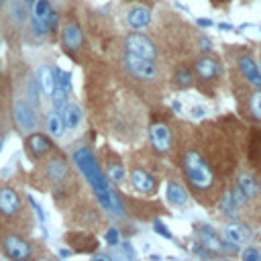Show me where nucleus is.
Here are the masks:
<instances>
[{"label": "nucleus", "mask_w": 261, "mask_h": 261, "mask_svg": "<svg viewBox=\"0 0 261 261\" xmlns=\"http://www.w3.org/2000/svg\"><path fill=\"white\" fill-rule=\"evenodd\" d=\"M69 159H71V165L82 173V177L90 186L92 196L96 198L98 206L106 214H110L114 218H126V208H124L122 196L106 179V175L102 171V165H100L98 155L94 153V149L88 143L80 141V143H75L69 149Z\"/></svg>", "instance_id": "f257e3e1"}, {"label": "nucleus", "mask_w": 261, "mask_h": 261, "mask_svg": "<svg viewBox=\"0 0 261 261\" xmlns=\"http://www.w3.org/2000/svg\"><path fill=\"white\" fill-rule=\"evenodd\" d=\"M73 179V165L59 149H55L41 163H37L35 171L31 173V184L39 190H51L55 200L63 194L69 196V190H75Z\"/></svg>", "instance_id": "f03ea898"}, {"label": "nucleus", "mask_w": 261, "mask_h": 261, "mask_svg": "<svg viewBox=\"0 0 261 261\" xmlns=\"http://www.w3.org/2000/svg\"><path fill=\"white\" fill-rule=\"evenodd\" d=\"M179 165H181V171L186 175V181L190 184V188L198 194H208L214 184H216V177H214V171L208 163V159L198 151V149H192V147H186L181 151V157H179Z\"/></svg>", "instance_id": "7ed1b4c3"}, {"label": "nucleus", "mask_w": 261, "mask_h": 261, "mask_svg": "<svg viewBox=\"0 0 261 261\" xmlns=\"http://www.w3.org/2000/svg\"><path fill=\"white\" fill-rule=\"evenodd\" d=\"M0 253L8 261H37L43 253V247L22 232L0 228Z\"/></svg>", "instance_id": "20e7f679"}, {"label": "nucleus", "mask_w": 261, "mask_h": 261, "mask_svg": "<svg viewBox=\"0 0 261 261\" xmlns=\"http://www.w3.org/2000/svg\"><path fill=\"white\" fill-rule=\"evenodd\" d=\"M59 41H61L63 53H65L69 59L82 63V57H84V53L88 51V45H86V31H84L80 18H77L73 12H67V14L61 18Z\"/></svg>", "instance_id": "39448f33"}, {"label": "nucleus", "mask_w": 261, "mask_h": 261, "mask_svg": "<svg viewBox=\"0 0 261 261\" xmlns=\"http://www.w3.org/2000/svg\"><path fill=\"white\" fill-rule=\"evenodd\" d=\"M126 177H128L133 190L143 196H155L159 192V175L153 171L151 163L147 165L141 151H135L133 155H128Z\"/></svg>", "instance_id": "423d86ee"}, {"label": "nucleus", "mask_w": 261, "mask_h": 261, "mask_svg": "<svg viewBox=\"0 0 261 261\" xmlns=\"http://www.w3.org/2000/svg\"><path fill=\"white\" fill-rule=\"evenodd\" d=\"M0 220L8 222V224L29 222L27 196L16 186H12L8 181L0 184Z\"/></svg>", "instance_id": "0eeeda50"}, {"label": "nucleus", "mask_w": 261, "mask_h": 261, "mask_svg": "<svg viewBox=\"0 0 261 261\" xmlns=\"http://www.w3.org/2000/svg\"><path fill=\"white\" fill-rule=\"evenodd\" d=\"M118 65L120 69L124 71L126 75V82H135V84H149V86H155L159 80H161V71H159V65L157 61H149V59H141V57H135L126 51H120V57H118Z\"/></svg>", "instance_id": "6e6552de"}, {"label": "nucleus", "mask_w": 261, "mask_h": 261, "mask_svg": "<svg viewBox=\"0 0 261 261\" xmlns=\"http://www.w3.org/2000/svg\"><path fill=\"white\" fill-rule=\"evenodd\" d=\"M10 118H12L14 128L22 137L35 133L37 126H39V122H41L39 110L24 96H20V94H14L12 96V102H10Z\"/></svg>", "instance_id": "1a4fd4ad"}, {"label": "nucleus", "mask_w": 261, "mask_h": 261, "mask_svg": "<svg viewBox=\"0 0 261 261\" xmlns=\"http://www.w3.org/2000/svg\"><path fill=\"white\" fill-rule=\"evenodd\" d=\"M149 147L157 155H169L173 149V130L169 122L163 116H157V112L149 114Z\"/></svg>", "instance_id": "9d476101"}, {"label": "nucleus", "mask_w": 261, "mask_h": 261, "mask_svg": "<svg viewBox=\"0 0 261 261\" xmlns=\"http://www.w3.org/2000/svg\"><path fill=\"white\" fill-rule=\"evenodd\" d=\"M194 234H196V241L200 243V245H204L210 253H214V255H237V253H241V247H237V245H230L228 241H224V237L216 230V228H212L210 224H204V222H196L194 224Z\"/></svg>", "instance_id": "9b49d317"}, {"label": "nucleus", "mask_w": 261, "mask_h": 261, "mask_svg": "<svg viewBox=\"0 0 261 261\" xmlns=\"http://www.w3.org/2000/svg\"><path fill=\"white\" fill-rule=\"evenodd\" d=\"M98 161L102 165V171H104L106 179L114 188H120V186H124L128 181V177H126V165H124L122 157L110 145H102L98 149Z\"/></svg>", "instance_id": "f8f14e48"}, {"label": "nucleus", "mask_w": 261, "mask_h": 261, "mask_svg": "<svg viewBox=\"0 0 261 261\" xmlns=\"http://www.w3.org/2000/svg\"><path fill=\"white\" fill-rule=\"evenodd\" d=\"M122 51L141 57V59H149V61H157L159 59V47L155 45V41L145 35V33H126L122 37Z\"/></svg>", "instance_id": "ddd939ff"}, {"label": "nucleus", "mask_w": 261, "mask_h": 261, "mask_svg": "<svg viewBox=\"0 0 261 261\" xmlns=\"http://www.w3.org/2000/svg\"><path fill=\"white\" fill-rule=\"evenodd\" d=\"M22 147H24V153L29 157L31 163H41L49 153H53L57 147L53 143V139L47 135V133H41V130H35L27 137H22Z\"/></svg>", "instance_id": "4468645a"}, {"label": "nucleus", "mask_w": 261, "mask_h": 261, "mask_svg": "<svg viewBox=\"0 0 261 261\" xmlns=\"http://www.w3.org/2000/svg\"><path fill=\"white\" fill-rule=\"evenodd\" d=\"M192 69H194V77H196L200 84H214V82L218 80V75H220L222 65H220V61H218L214 55L206 53V55H200V57L194 61Z\"/></svg>", "instance_id": "2eb2a0df"}, {"label": "nucleus", "mask_w": 261, "mask_h": 261, "mask_svg": "<svg viewBox=\"0 0 261 261\" xmlns=\"http://www.w3.org/2000/svg\"><path fill=\"white\" fill-rule=\"evenodd\" d=\"M222 237L230 245H237L243 249V245L253 239V228H251V224H247L243 220H228L222 228Z\"/></svg>", "instance_id": "dca6fc26"}, {"label": "nucleus", "mask_w": 261, "mask_h": 261, "mask_svg": "<svg viewBox=\"0 0 261 261\" xmlns=\"http://www.w3.org/2000/svg\"><path fill=\"white\" fill-rule=\"evenodd\" d=\"M124 22H126V27L133 29V31L147 29V27H151V22H153V12H151V8H147V6H143V4L130 6V8H126V12H124Z\"/></svg>", "instance_id": "f3484780"}, {"label": "nucleus", "mask_w": 261, "mask_h": 261, "mask_svg": "<svg viewBox=\"0 0 261 261\" xmlns=\"http://www.w3.org/2000/svg\"><path fill=\"white\" fill-rule=\"evenodd\" d=\"M41 124H43V130H45L53 141L63 139L65 133H67V130H65V124H63V120H61V114H59V110H55V108H47V110L43 112Z\"/></svg>", "instance_id": "a211bd4d"}, {"label": "nucleus", "mask_w": 261, "mask_h": 261, "mask_svg": "<svg viewBox=\"0 0 261 261\" xmlns=\"http://www.w3.org/2000/svg\"><path fill=\"white\" fill-rule=\"evenodd\" d=\"M165 200L171 206H175V208H184L190 202V194H188L186 186L175 175H169L167 177V184H165Z\"/></svg>", "instance_id": "6ab92c4d"}, {"label": "nucleus", "mask_w": 261, "mask_h": 261, "mask_svg": "<svg viewBox=\"0 0 261 261\" xmlns=\"http://www.w3.org/2000/svg\"><path fill=\"white\" fill-rule=\"evenodd\" d=\"M237 67H239V71L243 73V77L251 86H255L257 90H261V69H259V65H257V61H255L253 55H249V53L239 55L237 57Z\"/></svg>", "instance_id": "aec40b11"}, {"label": "nucleus", "mask_w": 261, "mask_h": 261, "mask_svg": "<svg viewBox=\"0 0 261 261\" xmlns=\"http://www.w3.org/2000/svg\"><path fill=\"white\" fill-rule=\"evenodd\" d=\"M59 114H61V120H63V124H65V130H71V133L80 130L82 124H84V118H86L84 108H82L77 102H73V100H69V102L59 110Z\"/></svg>", "instance_id": "412c9836"}, {"label": "nucleus", "mask_w": 261, "mask_h": 261, "mask_svg": "<svg viewBox=\"0 0 261 261\" xmlns=\"http://www.w3.org/2000/svg\"><path fill=\"white\" fill-rule=\"evenodd\" d=\"M35 75H37V82L41 86V92L45 96H51V92L55 90V84H57V67L49 65V63H43V65H39Z\"/></svg>", "instance_id": "4be33fe9"}, {"label": "nucleus", "mask_w": 261, "mask_h": 261, "mask_svg": "<svg viewBox=\"0 0 261 261\" xmlns=\"http://www.w3.org/2000/svg\"><path fill=\"white\" fill-rule=\"evenodd\" d=\"M171 82H173V88L175 90H188L196 84V77H194V69L186 63H177L173 67V73H171Z\"/></svg>", "instance_id": "5701e85b"}, {"label": "nucleus", "mask_w": 261, "mask_h": 261, "mask_svg": "<svg viewBox=\"0 0 261 261\" xmlns=\"http://www.w3.org/2000/svg\"><path fill=\"white\" fill-rule=\"evenodd\" d=\"M237 186L243 190V194L247 196V200H257L261 196V184L259 179L249 173V171H243L239 177H237Z\"/></svg>", "instance_id": "b1692460"}, {"label": "nucleus", "mask_w": 261, "mask_h": 261, "mask_svg": "<svg viewBox=\"0 0 261 261\" xmlns=\"http://www.w3.org/2000/svg\"><path fill=\"white\" fill-rule=\"evenodd\" d=\"M218 210H220V214H224L228 220H239V216H241V208H239V204L234 202L230 190L222 192V196L218 198Z\"/></svg>", "instance_id": "393cba45"}, {"label": "nucleus", "mask_w": 261, "mask_h": 261, "mask_svg": "<svg viewBox=\"0 0 261 261\" xmlns=\"http://www.w3.org/2000/svg\"><path fill=\"white\" fill-rule=\"evenodd\" d=\"M108 255H110L112 261H137L130 243H120L118 247H110V253Z\"/></svg>", "instance_id": "a878e982"}, {"label": "nucleus", "mask_w": 261, "mask_h": 261, "mask_svg": "<svg viewBox=\"0 0 261 261\" xmlns=\"http://www.w3.org/2000/svg\"><path fill=\"white\" fill-rule=\"evenodd\" d=\"M249 114L255 120H261V90L249 94Z\"/></svg>", "instance_id": "bb28decb"}, {"label": "nucleus", "mask_w": 261, "mask_h": 261, "mask_svg": "<svg viewBox=\"0 0 261 261\" xmlns=\"http://www.w3.org/2000/svg\"><path fill=\"white\" fill-rule=\"evenodd\" d=\"M241 261H261V249L257 245H247L241 249Z\"/></svg>", "instance_id": "cd10ccee"}, {"label": "nucleus", "mask_w": 261, "mask_h": 261, "mask_svg": "<svg viewBox=\"0 0 261 261\" xmlns=\"http://www.w3.org/2000/svg\"><path fill=\"white\" fill-rule=\"evenodd\" d=\"M104 241L108 247H118L120 245V228L118 226H108L106 232H104Z\"/></svg>", "instance_id": "c85d7f7f"}, {"label": "nucleus", "mask_w": 261, "mask_h": 261, "mask_svg": "<svg viewBox=\"0 0 261 261\" xmlns=\"http://www.w3.org/2000/svg\"><path fill=\"white\" fill-rule=\"evenodd\" d=\"M153 230H155L159 237H163L165 241H173L171 230H169V228H167V224H165V222H161L159 218H155V220H153Z\"/></svg>", "instance_id": "c756f323"}, {"label": "nucleus", "mask_w": 261, "mask_h": 261, "mask_svg": "<svg viewBox=\"0 0 261 261\" xmlns=\"http://www.w3.org/2000/svg\"><path fill=\"white\" fill-rule=\"evenodd\" d=\"M90 261H112V259H110L108 253H96V255H92Z\"/></svg>", "instance_id": "7c9ffc66"}, {"label": "nucleus", "mask_w": 261, "mask_h": 261, "mask_svg": "<svg viewBox=\"0 0 261 261\" xmlns=\"http://www.w3.org/2000/svg\"><path fill=\"white\" fill-rule=\"evenodd\" d=\"M71 255H73V249H71V247H63V249H59V257H61V259L71 257Z\"/></svg>", "instance_id": "2f4dec72"}, {"label": "nucleus", "mask_w": 261, "mask_h": 261, "mask_svg": "<svg viewBox=\"0 0 261 261\" xmlns=\"http://www.w3.org/2000/svg\"><path fill=\"white\" fill-rule=\"evenodd\" d=\"M196 22H198L200 27H204V29H208V27H212V24H214V22H212L210 18H198Z\"/></svg>", "instance_id": "473e14b6"}, {"label": "nucleus", "mask_w": 261, "mask_h": 261, "mask_svg": "<svg viewBox=\"0 0 261 261\" xmlns=\"http://www.w3.org/2000/svg\"><path fill=\"white\" fill-rule=\"evenodd\" d=\"M206 114V110L204 108H200V106H196V108H192V116H196V118H200V116H204Z\"/></svg>", "instance_id": "72a5a7b5"}, {"label": "nucleus", "mask_w": 261, "mask_h": 261, "mask_svg": "<svg viewBox=\"0 0 261 261\" xmlns=\"http://www.w3.org/2000/svg\"><path fill=\"white\" fill-rule=\"evenodd\" d=\"M218 29L220 31H234V27L230 22H218Z\"/></svg>", "instance_id": "f704fd0d"}, {"label": "nucleus", "mask_w": 261, "mask_h": 261, "mask_svg": "<svg viewBox=\"0 0 261 261\" xmlns=\"http://www.w3.org/2000/svg\"><path fill=\"white\" fill-rule=\"evenodd\" d=\"M171 108H173V112H177V114L181 112V104H179L177 100H173V102H171Z\"/></svg>", "instance_id": "c9c22d12"}, {"label": "nucleus", "mask_w": 261, "mask_h": 261, "mask_svg": "<svg viewBox=\"0 0 261 261\" xmlns=\"http://www.w3.org/2000/svg\"><path fill=\"white\" fill-rule=\"evenodd\" d=\"M6 4H8V0H0V14H2V10L6 8Z\"/></svg>", "instance_id": "e433bc0d"}, {"label": "nucleus", "mask_w": 261, "mask_h": 261, "mask_svg": "<svg viewBox=\"0 0 261 261\" xmlns=\"http://www.w3.org/2000/svg\"><path fill=\"white\" fill-rule=\"evenodd\" d=\"M45 261H57V259H45Z\"/></svg>", "instance_id": "4c0bfd02"}, {"label": "nucleus", "mask_w": 261, "mask_h": 261, "mask_svg": "<svg viewBox=\"0 0 261 261\" xmlns=\"http://www.w3.org/2000/svg\"><path fill=\"white\" fill-rule=\"evenodd\" d=\"M259 29H261V27H259Z\"/></svg>", "instance_id": "58836bf2"}, {"label": "nucleus", "mask_w": 261, "mask_h": 261, "mask_svg": "<svg viewBox=\"0 0 261 261\" xmlns=\"http://www.w3.org/2000/svg\"><path fill=\"white\" fill-rule=\"evenodd\" d=\"M259 147H261V145H259Z\"/></svg>", "instance_id": "ea45409f"}]
</instances>
